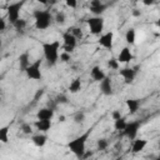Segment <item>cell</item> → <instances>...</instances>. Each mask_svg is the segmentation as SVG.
I'll return each instance as SVG.
<instances>
[{"instance_id":"obj_39","label":"cell","mask_w":160,"mask_h":160,"mask_svg":"<svg viewBox=\"0 0 160 160\" xmlns=\"http://www.w3.org/2000/svg\"><path fill=\"white\" fill-rule=\"evenodd\" d=\"M59 121H61V122H62V121H65V116H64V115L59 116Z\"/></svg>"},{"instance_id":"obj_26","label":"cell","mask_w":160,"mask_h":160,"mask_svg":"<svg viewBox=\"0 0 160 160\" xmlns=\"http://www.w3.org/2000/svg\"><path fill=\"white\" fill-rule=\"evenodd\" d=\"M26 25H28L26 20H25V19H21V18H20L18 21H15V22L12 24V26L15 28L16 31H24L25 28H26Z\"/></svg>"},{"instance_id":"obj_28","label":"cell","mask_w":160,"mask_h":160,"mask_svg":"<svg viewBox=\"0 0 160 160\" xmlns=\"http://www.w3.org/2000/svg\"><path fill=\"white\" fill-rule=\"evenodd\" d=\"M68 31H70V32L75 36V39H76V40H80V39L82 38V30H81L80 28H78V26L71 28V29H69Z\"/></svg>"},{"instance_id":"obj_17","label":"cell","mask_w":160,"mask_h":160,"mask_svg":"<svg viewBox=\"0 0 160 160\" xmlns=\"http://www.w3.org/2000/svg\"><path fill=\"white\" fill-rule=\"evenodd\" d=\"M146 145H148V140H145V139H135L134 142H132V146H131L132 154L141 152V151L145 149Z\"/></svg>"},{"instance_id":"obj_38","label":"cell","mask_w":160,"mask_h":160,"mask_svg":"<svg viewBox=\"0 0 160 160\" xmlns=\"http://www.w3.org/2000/svg\"><path fill=\"white\" fill-rule=\"evenodd\" d=\"M154 2H155L154 0H150V1H142V4H144V5H148V6H149V5H152Z\"/></svg>"},{"instance_id":"obj_3","label":"cell","mask_w":160,"mask_h":160,"mask_svg":"<svg viewBox=\"0 0 160 160\" xmlns=\"http://www.w3.org/2000/svg\"><path fill=\"white\" fill-rule=\"evenodd\" d=\"M32 16H34V25L38 30H46L48 28H50V25L54 21V15L51 14L50 10L35 9Z\"/></svg>"},{"instance_id":"obj_27","label":"cell","mask_w":160,"mask_h":160,"mask_svg":"<svg viewBox=\"0 0 160 160\" xmlns=\"http://www.w3.org/2000/svg\"><path fill=\"white\" fill-rule=\"evenodd\" d=\"M108 146H109V141H108V139H105V138H101V139H99V140L96 141V148H98V150H105Z\"/></svg>"},{"instance_id":"obj_13","label":"cell","mask_w":160,"mask_h":160,"mask_svg":"<svg viewBox=\"0 0 160 160\" xmlns=\"http://www.w3.org/2000/svg\"><path fill=\"white\" fill-rule=\"evenodd\" d=\"M106 10V5L100 0H91L90 1V12L94 16H101V14Z\"/></svg>"},{"instance_id":"obj_8","label":"cell","mask_w":160,"mask_h":160,"mask_svg":"<svg viewBox=\"0 0 160 160\" xmlns=\"http://www.w3.org/2000/svg\"><path fill=\"white\" fill-rule=\"evenodd\" d=\"M62 44H64L62 45L64 51L68 54H71L78 45V40L75 39V36L70 31H66L62 34Z\"/></svg>"},{"instance_id":"obj_5","label":"cell","mask_w":160,"mask_h":160,"mask_svg":"<svg viewBox=\"0 0 160 160\" xmlns=\"http://www.w3.org/2000/svg\"><path fill=\"white\" fill-rule=\"evenodd\" d=\"M88 26H89V31L92 35H101L104 26H105V20L102 16H91L86 20Z\"/></svg>"},{"instance_id":"obj_33","label":"cell","mask_w":160,"mask_h":160,"mask_svg":"<svg viewBox=\"0 0 160 160\" xmlns=\"http://www.w3.org/2000/svg\"><path fill=\"white\" fill-rule=\"evenodd\" d=\"M59 59H60L61 62H68V61L71 60V54H68V52L62 51V52L59 55Z\"/></svg>"},{"instance_id":"obj_40","label":"cell","mask_w":160,"mask_h":160,"mask_svg":"<svg viewBox=\"0 0 160 160\" xmlns=\"http://www.w3.org/2000/svg\"><path fill=\"white\" fill-rule=\"evenodd\" d=\"M1 46H2V40L0 39V49H1Z\"/></svg>"},{"instance_id":"obj_6","label":"cell","mask_w":160,"mask_h":160,"mask_svg":"<svg viewBox=\"0 0 160 160\" xmlns=\"http://www.w3.org/2000/svg\"><path fill=\"white\" fill-rule=\"evenodd\" d=\"M22 6H24V1H18V2H11L6 8V16L11 25L20 19V12Z\"/></svg>"},{"instance_id":"obj_22","label":"cell","mask_w":160,"mask_h":160,"mask_svg":"<svg viewBox=\"0 0 160 160\" xmlns=\"http://www.w3.org/2000/svg\"><path fill=\"white\" fill-rule=\"evenodd\" d=\"M135 40H136V32H135V29H128L126 32H125V41L129 44V45H134L135 44Z\"/></svg>"},{"instance_id":"obj_35","label":"cell","mask_w":160,"mask_h":160,"mask_svg":"<svg viewBox=\"0 0 160 160\" xmlns=\"http://www.w3.org/2000/svg\"><path fill=\"white\" fill-rule=\"evenodd\" d=\"M66 6H69V8H71V9H75L76 6H78V1L76 0H66Z\"/></svg>"},{"instance_id":"obj_37","label":"cell","mask_w":160,"mask_h":160,"mask_svg":"<svg viewBox=\"0 0 160 160\" xmlns=\"http://www.w3.org/2000/svg\"><path fill=\"white\" fill-rule=\"evenodd\" d=\"M140 15H141V11H140V10H138V9H134V10H132V16L139 18Z\"/></svg>"},{"instance_id":"obj_24","label":"cell","mask_w":160,"mask_h":160,"mask_svg":"<svg viewBox=\"0 0 160 160\" xmlns=\"http://www.w3.org/2000/svg\"><path fill=\"white\" fill-rule=\"evenodd\" d=\"M126 122H128L124 116H121L120 119L114 120V129L118 130V131H122L125 129V126H126Z\"/></svg>"},{"instance_id":"obj_10","label":"cell","mask_w":160,"mask_h":160,"mask_svg":"<svg viewBox=\"0 0 160 160\" xmlns=\"http://www.w3.org/2000/svg\"><path fill=\"white\" fill-rule=\"evenodd\" d=\"M99 45L106 50H111L112 49V45H114V32L112 31H108L105 34H101L99 36V40H98Z\"/></svg>"},{"instance_id":"obj_31","label":"cell","mask_w":160,"mask_h":160,"mask_svg":"<svg viewBox=\"0 0 160 160\" xmlns=\"http://www.w3.org/2000/svg\"><path fill=\"white\" fill-rule=\"evenodd\" d=\"M119 61L116 60V58H110L108 60V66L111 69V70H118L119 69Z\"/></svg>"},{"instance_id":"obj_25","label":"cell","mask_w":160,"mask_h":160,"mask_svg":"<svg viewBox=\"0 0 160 160\" xmlns=\"http://www.w3.org/2000/svg\"><path fill=\"white\" fill-rule=\"evenodd\" d=\"M54 21H55L56 24H59V25L65 24V21H66V15H65V12H64V11H58V12L54 15Z\"/></svg>"},{"instance_id":"obj_9","label":"cell","mask_w":160,"mask_h":160,"mask_svg":"<svg viewBox=\"0 0 160 160\" xmlns=\"http://www.w3.org/2000/svg\"><path fill=\"white\" fill-rule=\"evenodd\" d=\"M136 69H138V66H135V68L125 66V68H122V69L119 70V74L124 79V82L125 84H131L135 80L136 74H138V70Z\"/></svg>"},{"instance_id":"obj_11","label":"cell","mask_w":160,"mask_h":160,"mask_svg":"<svg viewBox=\"0 0 160 160\" xmlns=\"http://www.w3.org/2000/svg\"><path fill=\"white\" fill-rule=\"evenodd\" d=\"M99 89L100 91L106 95V96H111L114 94V88H112V80L110 78V75H106L100 82H99Z\"/></svg>"},{"instance_id":"obj_30","label":"cell","mask_w":160,"mask_h":160,"mask_svg":"<svg viewBox=\"0 0 160 160\" xmlns=\"http://www.w3.org/2000/svg\"><path fill=\"white\" fill-rule=\"evenodd\" d=\"M74 122H76V124H81V122H84V120H85V112L84 111H78L75 115H74Z\"/></svg>"},{"instance_id":"obj_21","label":"cell","mask_w":160,"mask_h":160,"mask_svg":"<svg viewBox=\"0 0 160 160\" xmlns=\"http://www.w3.org/2000/svg\"><path fill=\"white\" fill-rule=\"evenodd\" d=\"M81 86H82L81 79H80V78H76V79H74V80L69 84L68 90H69L71 94H76V92H79V91L81 90Z\"/></svg>"},{"instance_id":"obj_29","label":"cell","mask_w":160,"mask_h":160,"mask_svg":"<svg viewBox=\"0 0 160 160\" xmlns=\"http://www.w3.org/2000/svg\"><path fill=\"white\" fill-rule=\"evenodd\" d=\"M20 130L25 134V135H31L32 134V126H31V124H29V122H24L22 125H21V128H20Z\"/></svg>"},{"instance_id":"obj_41","label":"cell","mask_w":160,"mask_h":160,"mask_svg":"<svg viewBox=\"0 0 160 160\" xmlns=\"http://www.w3.org/2000/svg\"><path fill=\"white\" fill-rule=\"evenodd\" d=\"M0 101H1V96H0Z\"/></svg>"},{"instance_id":"obj_19","label":"cell","mask_w":160,"mask_h":160,"mask_svg":"<svg viewBox=\"0 0 160 160\" xmlns=\"http://www.w3.org/2000/svg\"><path fill=\"white\" fill-rule=\"evenodd\" d=\"M34 125H35L36 130H39L41 132H46L51 129L52 122H51V120H36L34 122Z\"/></svg>"},{"instance_id":"obj_32","label":"cell","mask_w":160,"mask_h":160,"mask_svg":"<svg viewBox=\"0 0 160 160\" xmlns=\"http://www.w3.org/2000/svg\"><path fill=\"white\" fill-rule=\"evenodd\" d=\"M55 104H68V98L64 94H59L55 98Z\"/></svg>"},{"instance_id":"obj_14","label":"cell","mask_w":160,"mask_h":160,"mask_svg":"<svg viewBox=\"0 0 160 160\" xmlns=\"http://www.w3.org/2000/svg\"><path fill=\"white\" fill-rule=\"evenodd\" d=\"M54 114H55L54 109L48 108V106L41 108L36 112V120H51L54 118Z\"/></svg>"},{"instance_id":"obj_16","label":"cell","mask_w":160,"mask_h":160,"mask_svg":"<svg viewBox=\"0 0 160 160\" xmlns=\"http://www.w3.org/2000/svg\"><path fill=\"white\" fill-rule=\"evenodd\" d=\"M90 76H91V79H92V80H95V81L100 82V81L106 76V74L104 72V70H102L100 66L95 65V66H92V68H91V70H90Z\"/></svg>"},{"instance_id":"obj_20","label":"cell","mask_w":160,"mask_h":160,"mask_svg":"<svg viewBox=\"0 0 160 160\" xmlns=\"http://www.w3.org/2000/svg\"><path fill=\"white\" fill-rule=\"evenodd\" d=\"M31 141H32V144H34L35 146L42 148V146L46 144V141H48V136H46L45 134H40V132H39V134L31 136Z\"/></svg>"},{"instance_id":"obj_34","label":"cell","mask_w":160,"mask_h":160,"mask_svg":"<svg viewBox=\"0 0 160 160\" xmlns=\"http://www.w3.org/2000/svg\"><path fill=\"white\" fill-rule=\"evenodd\" d=\"M122 115H121V111L119 110V109H115V110H112V112H111V118H112V120H118V119H120Z\"/></svg>"},{"instance_id":"obj_12","label":"cell","mask_w":160,"mask_h":160,"mask_svg":"<svg viewBox=\"0 0 160 160\" xmlns=\"http://www.w3.org/2000/svg\"><path fill=\"white\" fill-rule=\"evenodd\" d=\"M132 59H134V55H132V52H131V50H130L129 46H124L120 50V52H119V55L116 58V60L119 61V64H129Z\"/></svg>"},{"instance_id":"obj_23","label":"cell","mask_w":160,"mask_h":160,"mask_svg":"<svg viewBox=\"0 0 160 160\" xmlns=\"http://www.w3.org/2000/svg\"><path fill=\"white\" fill-rule=\"evenodd\" d=\"M9 125H5V126H1L0 128V142L2 144H8L9 142Z\"/></svg>"},{"instance_id":"obj_1","label":"cell","mask_w":160,"mask_h":160,"mask_svg":"<svg viewBox=\"0 0 160 160\" xmlns=\"http://www.w3.org/2000/svg\"><path fill=\"white\" fill-rule=\"evenodd\" d=\"M91 131H92V130L89 129V130H86L85 132L80 134L79 136H76L75 139H72V140H70V141L68 142V149H69L76 158L81 159V158L85 156V152H86V142H88V140H89V138H90V135H91Z\"/></svg>"},{"instance_id":"obj_36","label":"cell","mask_w":160,"mask_h":160,"mask_svg":"<svg viewBox=\"0 0 160 160\" xmlns=\"http://www.w3.org/2000/svg\"><path fill=\"white\" fill-rule=\"evenodd\" d=\"M5 29H6V21L4 20V18L0 14V31H4Z\"/></svg>"},{"instance_id":"obj_2","label":"cell","mask_w":160,"mask_h":160,"mask_svg":"<svg viewBox=\"0 0 160 160\" xmlns=\"http://www.w3.org/2000/svg\"><path fill=\"white\" fill-rule=\"evenodd\" d=\"M59 50H60V41L54 40L42 44V54L44 59L46 60L48 66H54L59 61Z\"/></svg>"},{"instance_id":"obj_18","label":"cell","mask_w":160,"mask_h":160,"mask_svg":"<svg viewBox=\"0 0 160 160\" xmlns=\"http://www.w3.org/2000/svg\"><path fill=\"white\" fill-rule=\"evenodd\" d=\"M125 105H126V108H128V110L131 115L136 114L138 110L140 109V101L138 99H128L125 101Z\"/></svg>"},{"instance_id":"obj_7","label":"cell","mask_w":160,"mask_h":160,"mask_svg":"<svg viewBox=\"0 0 160 160\" xmlns=\"http://www.w3.org/2000/svg\"><path fill=\"white\" fill-rule=\"evenodd\" d=\"M141 128V122L139 120H134V121H130V122H126V126L125 129L121 131L122 135L130 140H135L136 136H138V132Z\"/></svg>"},{"instance_id":"obj_4","label":"cell","mask_w":160,"mask_h":160,"mask_svg":"<svg viewBox=\"0 0 160 160\" xmlns=\"http://www.w3.org/2000/svg\"><path fill=\"white\" fill-rule=\"evenodd\" d=\"M41 64L42 60L41 59H36L34 62H30V65L26 68V70L24 71L26 78L30 80H41L42 79V71H41Z\"/></svg>"},{"instance_id":"obj_15","label":"cell","mask_w":160,"mask_h":160,"mask_svg":"<svg viewBox=\"0 0 160 160\" xmlns=\"http://www.w3.org/2000/svg\"><path fill=\"white\" fill-rule=\"evenodd\" d=\"M18 62H19V69L20 71H25L26 68L30 65V55H29V51H24L22 54L19 55L18 58Z\"/></svg>"}]
</instances>
